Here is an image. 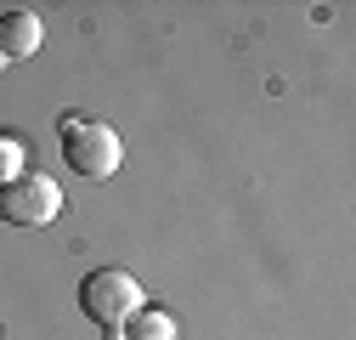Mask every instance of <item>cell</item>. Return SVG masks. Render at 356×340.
<instances>
[{
    "mask_svg": "<svg viewBox=\"0 0 356 340\" xmlns=\"http://www.w3.org/2000/svg\"><path fill=\"white\" fill-rule=\"evenodd\" d=\"M142 307H147L142 301V284L130 278V272H119V267H97L91 278L79 284V312L91 318V323H102L108 334H119Z\"/></svg>",
    "mask_w": 356,
    "mask_h": 340,
    "instance_id": "1",
    "label": "cell"
},
{
    "mask_svg": "<svg viewBox=\"0 0 356 340\" xmlns=\"http://www.w3.org/2000/svg\"><path fill=\"white\" fill-rule=\"evenodd\" d=\"M63 159L79 170L85 182H108L113 170H119V159H124V148H119V131H113V125L68 114V119H63Z\"/></svg>",
    "mask_w": 356,
    "mask_h": 340,
    "instance_id": "2",
    "label": "cell"
},
{
    "mask_svg": "<svg viewBox=\"0 0 356 340\" xmlns=\"http://www.w3.org/2000/svg\"><path fill=\"white\" fill-rule=\"evenodd\" d=\"M57 216H63V187L51 176L23 170L17 182L0 187V222H12V227H51Z\"/></svg>",
    "mask_w": 356,
    "mask_h": 340,
    "instance_id": "3",
    "label": "cell"
},
{
    "mask_svg": "<svg viewBox=\"0 0 356 340\" xmlns=\"http://www.w3.org/2000/svg\"><path fill=\"white\" fill-rule=\"evenodd\" d=\"M40 40H46V23H40V12H6V17H0V63H23V57H34Z\"/></svg>",
    "mask_w": 356,
    "mask_h": 340,
    "instance_id": "4",
    "label": "cell"
},
{
    "mask_svg": "<svg viewBox=\"0 0 356 340\" xmlns=\"http://www.w3.org/2000/svg\"><path fill=\"white\" fill-rule=\"evenodd\" d=\"M124 340H175V318H170V312L142 307L136 318H130V334H124Z\"/></svg>",
    "mask_w": 356,
    "mask_h": 340,
    "instance_id": "5",
    "label": "cell"
},
{
    "mask_svg": "<svg viewBox=\"0 0 356 340\" xmlns=\"http://www.w3.org/2000/svg\"><path fill=\"white\" fill-rule=\"evenodd\" d=\"M17 176H23V142L12 131H0V187L17 182Z\"/></svg>",
    "mask_w": 356,
    "mask_h": 340,
    "instance_id": "6",
    "label": "cell"
}]
</instances>
